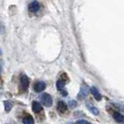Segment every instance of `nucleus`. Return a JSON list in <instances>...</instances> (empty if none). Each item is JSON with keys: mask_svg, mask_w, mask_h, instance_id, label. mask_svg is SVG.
Returning a JSON list of instances; mask_svg holds the SVG:
<instances>
[{"mask_svg": "<svg viewBox=\"0 0 124 124\" xmlns=\"http://www.w3.org/2000/svg\"><path fill=\"white\" fill-rule=\"evenodd\" d=\"M23 124H34V118L31 115H26L24 118H23Z\"/></svg>", "mask_w": 124, "mask_h": 124, "instance_id": "nucleus-10", "label": "nucleus"}, {"mask_svg": "<svg viewBox=\"0 0 124 124\" xmlns=\"http://www.w3.org/2000/svg\"><path fill=\"white\" fill-rule=\"evenodd\" d=\"M91 93H92V94L94 96V99L96 100V101H101V100H102V95H101V93H99L98 89L96 87L91 88Z\"/></svg>", "mask_w": 124, "mask_h": 124, "instance_id": "nucleus-6", "label": "nucleus"}, {"mask_svg": "<svg viewBox=\"0 0 124 124\" xmlns=\"http://www.w3.org/2000/svg\"><path fill=\"white\" fill-rule=\"evenodd\" d=\"M113 118L118 123H121L124 121V116L122 114H120L119 112H114L113 113Z\"/></svg>", "mask_w": 124, "mask_h": 124, "instance_id": "nucleus-8", "label": "nucleus"}, {"mask_svg": "<svg viewBox=\"0 0 124 124\" xmlns=\"http://www.w3.org/2000/svg\"><path fill=\"white\" fill-rule=\"evenodd\" d=\"M87 107H88V109L92 112L93 115H95V116H98V115H99L100 112H99V110H98V108H97V107L92 106L91 104H87Z\"/></svg>", "mask_w": 124, "mask_h": 124, "instance_id": "nucleus-11", "label": "nucleus"}, {"mask_svg": "<svg viewBox=\"0 0 124 124\" xmlns=\"http://www.w3.org/2000/svg\"><path fill=\"white\" fill-rule=\"evenodd\" d=\"M20 83H21V88L23 89V91H26L28 86H29V78L27 76H25V75L22 76Z\"/></svg>", "mask_w": 124, "mask_h": 124, "instance_id": "nucleus-4", "label": "nucleus"}, {"mask_svg": "<svg viewBox=\"0 0 124 124\" xmlns=\"http://www.w3.org/2000/svg\"><path fill=\"white\" fill-rule=\"evenodd\" d=\"M40 99L42 101V104H43L45 106L50 107V106H52L53 100H52V97L50 96V94H48V93H43V94L40 96Z\"/></svg>", "mask_w": 124, "mask_h": 124, "instance_id": "nucleus-1", "label": "nucleus"}, {"mask_svg": "<svg viewBox=\"0 0 124 124\" xmlns=\"http://www.w3.org/2000/svg\"><path fill=\"white\" fill-rule=\"evenodd\" d=\"M0 72H1V68H0Z\"/></svg>", "mask_w": 124, "mask_h": 124, "instance_id": "nucleus-17", "label": "nucleus"}, {"mask_svg": "<svg viewBox=\"0 0 124 124\" xmlns=\"http://www.w3.org/2000/svg\"><path fill=\"white\" fill-rule=\"evenodd\" d=\"M76 124H91L89 121H87V120H84V119H80V120H78L77 122H76Z\"/></svg>", "mask_w": 124, "mask_h": 124, "instance_id": "nucleus-15", "label": "nucleus"}, {"mask_svg": "<svg viewBox=\"0 0 124 124\" xmlns=\"http://www.w3.org/2000/svg\"><path fill=\"white\" fill-rule=\"evenodd\" d=\"M41 108H42V106H41V105L38 102H33L32 109H33V111L35 112V113H38L39 111H41Z\"/></svg>", "mask_w": 124, "mask_h": 124, "instance_id": "nucleus-9", "label": "nucleus"}, {"mask_svg": "<svg viewBox=\"0 0 124 124\" xmlns=\"http://www.w3.org/2000/svg\"><path fill=\"white\" fill-rule=\"evenodd\" d=\"M64 85H65V82L62 80V79H59V80L56 82V88H57L60 92H62V90H63Z\"/></svg>", "mask_w": 124, "mask_h": 124, "instance_id": "nucleus-13", "label": "nucleus"}, {"mask_svg": "<svg viewBox=\"0 0 124 124\" xmlns=\"http://www.w3.org/2000/svg\"><path fill=\"white\" fill-rule=\"evenodd\" d=\"M68 105H69V107H70V108H75L76 106H78V105H77V102H76V101H74V100L69 101Z\"/></svg>", "mask_w": 124, "mask_h": 124, "instance_id": "nucleus-14", "label": "nucleus"}, {"mask_svg": "<svg viewBox=\"0 0 124 124\" xmlns=\"http://www.w3.org/2000/svg\"><path fill=\"white\" fill-rule=\"evenodd\" d=\"M13 106V103L10 102V101H5L4 102V107H5V111L6 112H9L11 110Z\"/></svg>", "mask_w": 124, "mask_h": 124, "instance_id": "nucleus-12", "label": "nucleus"}, {"mask_svg": "<svg viewBox=\"0 0 124 124\" xmlns=\"http://www.w3.org/2000/svg\"><path fill=\"white\" fill-rule=\"evenodd\" d=\"M88 93H89V88L87 85L85 84H82L79 90V93L78 94V100H84L87 97Z\"/></svg>", "mask_w": 124, "mask_h": 124, "instance_id": "nucleus-2", "label": "nucleus"}, {"mask_svg": "<svg viewBox=\"0 0 124 124\" xmlns=\"http://www.w3.org/2000/svg\"><path fill=\"white\" fill-rule=\"evenodd\" d=\"M4 32V25L0 23V34H2Z\"/></svg>", "mask_w": 124, "mask_h": 124, "instance_id": "nucleus-16", "label": "nucleus"}, {"mask_svg": "<svg viewBox=\"0 0 124 124\" xmlns=\"http://www.w3.org/2000/svg\"><path fill=\"white\" fill-rule=\"evenodd\" d=\"M47 85L44 81H37L34 84V91L37 93H41L46 89Z\"/></svg>", "mask_w": 124, "mask_h": 124, "instance_id": "nucleus-3", "label": "nucleus"}, {"mask_svg": "<svg viewBox=\"0 0 124 124\" xmlns=\"http://www.w3.org/2000/svg\"><path fill=\"white\" fill-rule=\"evenodd\" d=\"M57 110L60 113H64L67 110V105L63 101H59L57 104Z\"/></svg>", "mask_w": 124, "mask_h": 124, "instance_id": "nucleus-7", "label": "nucleus"}, {"mask_svg": "<svg viewBox=\"0 0 124 124\" xmlns=\"http://www.w3.org/2000/svg\"><path fill=\"white\" fill-rule=\"evenodd\" d=\"M29 8V11H31L33 13H36L39 10L40 5H39V3L37 1H32L31 3L29 4V8Z\"/></svg>", "mask_w": 124, "mask_h": 124, "instance_id": "nucleus-5", "label": "nucleus"}]
</instances>
